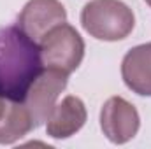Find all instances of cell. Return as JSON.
Returning <instances> with one entry per match:
<instances>
[{
  "label": "cell",
  "mask_w": 151,
  "mask_h": 149,
  "mask_svg": "<svg viewBox=\"0 0 151 149\" xmlns=\"http://www.w3.org/2000/svg\"><path fill=\"white\" fill-rule=\"evenodd\" d=\"M88 112L83 100L74 95H67L60 104L53 107L46 121V132L49 137L62 140L76 135L86 123Z\"/></svg>",
  "instance_id": "52a82bcc"
},
{
  "label": "cell",
  "mask_w": 151,
  "mask_h": 149,
  "mask_svg": "<svg viewBox=\"0 0 151 149\" xmlns=\"http://www.w3.org/2000/svg\"><path fill=\"white\" fill-rule=\"evenodd\" d=\"M34 128L35 126L32 123V117L27 107L23 105V102L9 100L5 114L0 119V144L4 146L14 144L27 133H30Z\"/></svg>",
  "instance_id": "9c48e42d"
},
{
  "label": "cell",
  "mask_w": 151,
  "mask_h": 149,
  "mask_svg": "<svg viewBox=\"0 0 151 149\" xmlns=\"http://www.w3.org/2000/svg\"><path fill=\"white\" fill-rule=\"evenodd\" d=\"M141 126L137 109L123 97H111L100 109V128L113 144H127Z\"/></svg>",
  "instance_id": "5b68a950"
},
{
  "label": "cell",
  "mask_w": 151,
  "mask_h": 149,
  "mask_svg": "<svg viewBox=\"0 0 151 149\" xmlns=\"http://www.w3.org/2000/svg\"><path fill=\"white\" fill-rule=\"evenodd\" d=\"M67 82L69 74L49 67H44L40 74L34 79L23 98V105L27 107L35 128L47 121L60 93L67 88Z\"/></svg>",
  "instance_id": "277c9868"
},
{
  "label": "cell",
  "mask_w": 151,
  "mask_h": 149,
  "mask_svg": "<svg viewBox=\"0 0 151 149\" xmlns=\"http://www.w3.org/2000/svg\"><path fill=\"white\" fill-rule=\"evenodd\" d=\"M40 47L18 25L0 28V97L23 102L42 70Z\"/></svg>",
  "instance_id": "6da1fadb"
},
{
  "label": "cell",
  "mask_w": 151,
  "mask_h": 149,
  "mask_svg": "<svg viewBox=\"0 0 151 149\" xmlns=\"http://www.w3.org/2000/svg\"><path fill=\"white\" fill-rule=\"evenodd\" d=\"M67 21V11L60 0H28L18 16V27L35 42H40L55 27Z\"/></svg>",
  "instance_id": "8992f818"
},
{
  "label": "cell",
  "mask_w": 151,
  "mask_h": 149,
  "mask_svg": "<svg viewBox=\"0 0 151 149\" xmlns=\"http://www.w3.org/2000/svg\"><path fill=\"white\" fill-rule=\"evenodd\" d=\"M7 104H9V100H7V98H4V97H0V119H2V116L5 114Z\"/></svg>",
  "instance_id": "30bf717a"
},
{
  "label": "cell",
  "mask_w": 151,
  "mask_h": 149,
  "mask_svg": "<svg viewBox=\"0 0 151 149\" xmlns=\"http://www.w3.org/2000/svg\"><path fill=\"white\" fill-rule=\"evenodd\" d=\"M42 65L72 74L84 58V40L67 21L55 27L39 42Z\"/></svg>",
  "instance_id": "3957f363"
},
{
  "label": "cell",
  "mask_w": 151,
  "mask_h": 149,
  "mask_svg": "<svg viewBox=\"0 0 151 149\" xmlns=\"http://www.w3.org/2000/svg\"><path fill=\"white\" fill-rule=\"evenodd\" d=\"M144 2H146V4H148V5L151 7V0H144Z\"/></svg>",
  "instance_id": "8fae6325"
},
{
  "label": "cell",
  "mask_w": 151,
  "mask_h": 149,
  "mask_svg": "<svg viewBox=\"0 0 151 149\" xmlns=\"http://www.w3.org/2000/svg\"><path fill=\"white\" fill-rule=\"evenodd\" d=\"M83 28L97 40H123L134 27L135 16L121 0H91L81 11Z\"/></svg>",
  "instance_id": "7a4b0ae2"
},
{
  "label": "cell",
  "mask_w": 151,
  "mask_h": 149,
  "mask_svg": "<svg viewBox=\"0 0 151 149\" xmlns=\"http://www.w3.org/2000/svg\"><path fill=\"white\" fill-rule=\"evenodd\" d=\"M127 88L141 97H151V42L132 47L121 62Z\"/></svg>",
  "instance_id": "ba28073f"
}]
</instances>
